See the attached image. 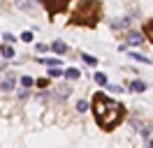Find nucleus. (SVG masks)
I'll return each mask as SVG.
<instances>
[{
  "instance_id": "nucleus-1",
  "label": "nucleus",
  "mask_w": 153,
  "mask_h": 148,
  "mask_svg": "<svg viewBox=\"0 0 153 148\" xmlns=\"http://www.w3.org/2000/svg\"><path fill=\"white\" fill-rule=\"evenodd\" d=\"M121 113H123V109H121V104H116L114 100H107L102 95L95 97V116H97V120H100L102 127L116 125L118 118H121Z\"/></svg>"
},
{
  "instance_id": "nucleus-2",
  "label": "nucleus",
  "mask_w": 153,
  "mask_h": 148,
  "mask_svg": "<svg viewBox=\"0 0 153 148\" xmlns=\"http://www.w3.org/2000/svg\"><path fill=\"white\" fill-rule=\"evenodd\" d=\"M14 83H16V76L12 72H5V76L0 79V90L2 92H12L14 90Z\"/></svg>"
},
{
  "instance_id": "nucleus-3",
  "label": "nucleus",
  "mask_w": 153,
  "mask_h": 148,
  "mask_svg": "<svg viewBox=\"0 0 153 148\" xmlns=\"http://www.w3.org/2000/svg\"><path fill=\"white\" fill-rule=\"evenodd\" d=\"M44 2L49 5V12H51V14H53V12H60V9L65 7V0H44Z\"/></svg>"
},
{
  "instance_id": "nucleus-4",
  "label": "nucleus",
  "mask_w": 153,
  "mask_h": 148,
  "mask_svg": "<svg viewBox=\"0 0 153 148\" xmlns=\"http://www.w3.org/2000/svg\"><path fill=\"white\" fill-rule=\"evenodd\" d=\"M16 5H19L21 9H28V12L37 9V2H35V0H16Z\"/></svg>"
},
{
  "instance_id": "nucleus-5",
  "label": "nucleus",
  "mask_w": 153,
  "mask_h": 148,
  "mask_svg": "<svg viewBox=\"0 0 153 148\" xmlns=\"http://www.w3.org/2000/svg\"><path fill=\"white\" fill-rule=\"evenodd\" d=\"M132 23V16H125V18H121V21H114L111 26H114V30H121V28H128Z\"/></svg>"
},
{
  "instance_id": "nucleus-6",
  "label": "nucleus",
  "mask_w": 153,
  "mask_h": 148,
  "mask_svg": "<svg viewBox=\"0 0 153 148\" xmlns=\"http://www.w3.org/2000/svg\"><path fill=\"white\" fill-rule=\"evenodd\" d=\"M0 53H2L5 60H12V58H14V49H12L10 44H5V46H0Z\"/></svg>"
},
{
  "instance_id": "nucleus-7",
  "label": "nucleus",
  "mask_w": 153,
  "mask_h": 148,
  "mask_svg": "<svg viewBox=\"0 0 153 148\" xmlns=\"http://www.w3.org/2000/svg\"><path fill=\"white\" fill-rule=\"evenodd\" d=\"M130 90L132 92H144L146 90V83L144 81H130Z\"/></svg>"
},
{
  "instance_id": "nucleus-8",
  "label": "nucleus",
  "mask_w": 153,
  "mask_h": 148,
  "mask_svg": "<svg viewBox=\"0 0 153 148\" xmlns=\"http://www.w3.org/2000/svg\"><path fill=\"white\" fill-rule=\"evenodd\" d=\"M128 42L130 44H142L144 37H142V33H128Z\"/></svg>"
},
{
  "instance_id": "nucleus-9",
  "label": "nucleus",
  "mask_w": 153,
  "mask_h": 148,
  "mask_svg": "<svg viewBox=\"0 0 153 148\" xmlns=\"http://www.w3.org/2000/svg\"><path fill=\"white\" fill-rule=\"evenodd\" d=\"M51 49H53L56 53H65V51H67V44H65V42H60V39H58V42H53V44H51Z\"/></svg>"
},
{
  "instance_id": "nucleus-10",
  "label": "nucleus",
  "mask_w": 153,
  "mask_h": 148,
  "mask_svg": "<svg viewBox=\"0 0 153 148\" xmlns=\"http://www.w3.org/2000/svg\"><path fill=\"white\" fill-rule=\"evenodd\" d=\"M130 58H132V60H137V63L151 65V58H146V56H142V53H130Z\"/></svg>"
},
{
  "instance_id": "nucleus-11",
  "label": "nucleus",
  "mask_w": 153,
  "mask_h": 148,
  "mask_svg": "<svg viewBox=\"0 0 153 148\" xmlns=\"http://www.w3.org/2000/svg\"><path fill=\"white\" fill-rule=\"evenodd\" d=\"M65 76H67V79H72V81H74V79H79V76H81V72H79L76 67H70V70H65Z\"/></svg>"
},
{
  "instance_id": "nucleus-12",
  "label": "nucleus",
  "mask_w": 153,
  "mask_h": 148,
  "mask_svg": "<svg viewBox=\"0 0 153 148\" xmlns=\"http://www.w3.org/2000/svg\"><path fill=\"white\" fill-rule=\"evenodd\" d=\"M49 76H51V79H58V76H65V72H63L60 67H49Z\"/></svg>"
},
{
  "instance_id": "nucleus-13",
  "label": "nucleus",
  "mask_w": 153,
  "mask_h": 148,
  "mask_svg": "<svg viewBox=\"0 0 153 148\" xmlns=\"http://www.w3.org/2000/svg\"><path fill=\"white\" fill-rule=\"evenodd\" d=\"M95 83L97 86H107V76L102 72H95Z\"/></svg>"
},
{
  "instance_id": "nucleus-14",
  "label": "nucleus",
  "mask_w": 153,
  "mask_h": 148,
  "mask_svg": "<svg viewBox=\"0 0 153 148\" xmlns=\"http://www.w3.org/2000/svg\"><path fill=\"white\" fill-rule=\"evenodd\" d=\"M76 111H81V113H84V111H88V102L79 100V102H76Z\"/></svg>"
},
{
  "instance_id": "nucleus-15",
  "label": "nucleus",
  "mask_w": 153,
  "mask_h": 148,
  "mask_svg": "<svg viewBox=\"0 0 153 148\" xmlns=\"http://www.w3.org/2000/svg\"><path fill=\"white\" fill-rule=\"evenodd\" d=\"M21 83H23V88H30V86H33V79H30V76H21Z\"/></svg>"
},
{
  "instance_id": "nucleus-16",
  "label": "nucleus",
  "mask_w": 153,
  "mask_h": 148,
  "mask_svg": "<svg viewBox=\"0 0 153 148\" xmlns=\"http://www.w3.org/2000/svg\"><path fill=\"white\" fill-rule=\"evenodd\" d=\"M84 60L88 65H97V58H93V56H88V53H84Z\"/></svg>"
},
{
  "instance_id": "nucleus-17",
  "label": "nucleus",
  "mask_w": 153,
  "mask_h": 148,
  "mask_svg": "<svg viewBox=\"0 0 153 148\" xmlns=\"http://www.w3.org/2000/svg\"><path fill=\"white\" fill-rule=\"evenodd\" d=\"M2 39H5V42H7V44H12V42H14V39H16V37L12 35V33H5V35H2Z\"/></svg>"
},
{
  "instance_id": "nucleus-18",
  "label": "nucleus",
  "mask_w": 153,
  "mask_h": 148,
  "mask_svg": "<svg viewBox=\"0 0 153 148\" xmlns=\"http://www.w3.org/2000/svg\"><path fill=\"white\" fill-rule=\"evenodd\" d=\"M58 92H60V100H65L67 95H70V88H67V86H63V88H60Z\"/></svg>"
},
{
  "instance_id": "nucleus-19",
  "label": "nucleus",
  "mask_w": 153,
  "mask_h": 148,
  "mask_svg": "<svg viewBox=\"0 0 153 148\" xmlns=\"http://www.w3.org/2000/svg\"><path fill=\"white\" fill-rule=\"evenodd\" d=\"M42 63H47L49 67H58V60H56V58H49V60H42Z\"/></svg>"
},
{
  "instance_id": "nucleus-20",
  "label": "nucleus",
  "mask_w": 153,
  "mask_h": 148,
  "mask_svg": "<svg viewBox=\"0 0 153 148\" xmlns=\"http://www.w3.org/2000/svg\"><path fill=\"white\" fill-rule=\"evenodd\" d=\"M21 39H23V42H33V33H23Z\"/></svg>"
},
{
  "instance_id": "nucleus-21",
  "label": "nucleus",
  "mask_w": 153,
  "mask_h": 148,
  "mask_svg": "<svg viewBox=\"0 0 153 148\" xmlns=\"http://www.w3.org/2000/svg\"><path fill=\"white\" fill-rule=\"evenodd\" d=\"M49 46L47 44H37V53H44V51H47Z\"/></svg>"
},
{
  "instance_id": "nucleus-22",
  "label": "nucleus",
  "mask_w": 153,
  "mask_h": 148,
  "mask_svg": "<svg viewBox=\"0 0 153 148\" xmlns=\"http://www.w3.org/2000/svg\"><path fill=\"white\" fill-rule=\"evenodd\" d=\"M109 90H111V92H121L123 88H121V86H109Z\"/></svg>"
},
{
  "instance_id": "nucleus-23",
  "label": "nucleus",
  "mask_w": 153,
  "mask_h": 148,
  "mask_svg": "<svg viewBox=\"0 0 153 148\" xmlns=\"http://www.w3.org/2000/svg\"><path fill=\"white\" fill-rule=\"evenodd\" d=\"M146 148H153V141H149V139H146Z\"/></svg>"
}]
</instances>
